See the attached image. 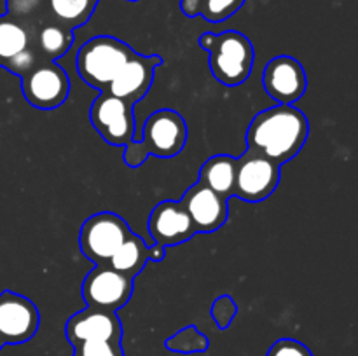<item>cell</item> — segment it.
I'll return each mask as SVG.
<instances>
[{"label":"cell","mask_w":358,"mask_h":356,"mask_svg":"<svg viewBox=\"0 0 358 356\" xmlns=\"http://www.w3.org/2000/svg\"><path fill=\"white\" fill-rule=\"evenodd\" d=\"M310 133L308 117L294 105L266 108L252 119L247 131V150L283 164L296 157Z\"/></svg>","instance_id":"1"},{"label":"cell","mask_w":358,"mask_h":356,"mask_svg":"<svg viewBox=\"0 0 358 356\" xmlns=\"http://www.w3.org/2000/svg\"><path fill=\"white\" fill-rule=\"evenodd\" d=\"M187 142V124L177 110L163 108L150 115L142 129L138 142L126 145L124 159L128 166H142L147 156L175 157L184 150Z\"/></svg>","instance_id":"2"},{"label":"cell","mask_w":358,"mask_h":356,"mask_svg":"<svg viewBox=\"0 0 358 356\" xmlns=\"http://www.w3.org/2000/svg\"><path fill=\"white\" fill-rule=\"evenodd\" d=\"M199 45L210 52V70L224 86H240L254 68V45L250 38L234 30L203 34Z\"/></svg>","instance_id":"3"},{"label":"cell","mask_w":358,"mask_h":356,"mask_svg":"<svg viewBox=\"0 0 358 356\" xmlns=\"http://www.w3.org/2000/svg\"><path fill=\"white\" fill-rule=\"evenodd\" d=\"M133 54L135 51L119 38L98 35L90 38L77 52V73L86 84L105 91Z\"/></svg>","instance_id":"4"},{"label":"cell","mask_w":358,"mask_h":356,"mask_svg":"<svg viewBox=\"0 0 358 356\" xmlns=\"http://www.w3.org/2000/svg\"><path fill=\"white\" fill-rule=\"evenodd\" d=\"M131 234L128 222L117 213L100 212L91 215L80 227V251L96 265L108 264Z\"/></svg>","instance_id":"5"},{"label":"cell","mask_w":358,"mask_h":356,"mask_svg":"<svg viewBox=\"0 0 358 356\" xmlns=\"http://www.w3.org/2000/svg\"><path fill=\"white\" fill-rule=\"evenodd\" d=\"M282 164L262 154L247 150L236 159L234 195L248 202L268 199L280 184Z\"/></svg>","instance_id":"6"},{"label":"cell","mask_w":358,"mask_h":356,"mask_svg":"<svg viewBox=\"0 0 358 356\" xmlns=\"http://www.w3.org/2000/svg\"><path fill=\"white\" fill-rule=\"evenodd\" d=\"M90 119L101 138L112 145L126 147L135 138V119H133L131 101L112 96L103 91L91 105Z\"/></svg>","instance_id":"7"},{"label":"cell","mask_w":358,"mask_h":356,"mask_svg":"<svg viewBox=\"0 0 358 356\" xmlns=\"http://www.w3.org/2000/svg\"><path fill=\"white\" fill-rule=\"evenodd\" d=\"M21 89L31 107L52 110L69 98L70 80L62 66L51 59H42L34 70L21 77Z\"/></svg>","instance_id":"8"},{"label":"cell","mask_w":358,"mask_h":356,"mask_svg":"<svg viewBox=\"0 0 358 356\" xmlns=\"http://www.w3.org/2000/svg\"><path fill=\"white\" fill-rule=\"evenodd\" d=\"M133 293V278L121 274L108 264L96 265L83 283V297L87 307L117 311L128 304Z\"/></svg>","instance_id":"9"},{"label":"cell","mask_w":358,"mask_h":356,"mask_svg":"<svg viewBox=\"0 0 358 356\" xmlns=\"http://www.w3.org/2000/svg\"><path fill=\"white\" fill-rule=\"evenodd\" d=\"M41 314L37 306L10 290L0 293V337L6 344H23L38 330Z\"/></svg>","instance_id":"10"},{"label":"cell","mask_w":358,"mask_h":356,"mask_svg":"<svg viewBox=\"0 0 358 356\" xmlns=\"http://www.w3.org/2000/svg\"><path fill=\"white\" fill-rule=\"evenodd\" d=\"M269 96L282 105H292L304 94L308 86L303 65L292 56H276L269 59L262 77Z\"/></svg>","instance_id":"11"},{"label":"cell","mask_w":358,"mask_h":356,"mask_svg":"<svg viewBox=\"0 0 358 356\" xmlns=\"http://www.w3.org/2000/svg\"><path fill=\"white\" fill-rule=\"evenodd\" d=\"M163 63V59L157 54L152 56H142L133 54L128 61L122 65L117 75L114 77L105 93L112 94V96L122 98L126 101H131L133 105L136 101L142 100L150 89L154 80V72L157 66Z\"/></svg>","instance_id":"12"},{"label":"cell","mask_w":358,"mask_h":356,"mask_svg":"<svg viewBox=\"0 0 358 356\" xmlns=\"http://www.w3.org/2000/svg\"><path fill=\"white\" fill-rule=\"evenodd\" d=\"M70 344L86 341H122V323L114 311L86 307L73 314L65 327Z\"/></svg>","instance_id":"13"},{"label":"cell","mask_w":358,"mask_h":356,"mask_svg":"<svg viewBox=\"0 0 358 356\" xmlns=\"http://www.w3.org/2000/svg\"><path fill=\"white\" fill-rule=\"evenodd\" d=\"M149 232L163 246H173L189 241L198 234L191 216L180 201H161L149 216Z\"/></svg>","instance_id":"14"},{"label":"cell","mask_w":358,"mask_h":356,"mask_svg":"<svg viewBox=\"0 0 358 356\" xmlns=\"http://www.w3.org/2000/svg\"><path fill=\"white\" fill-rule=\"evenodd\" d=\"M180 205L189 213L198 232H213L227 222V199L199 181L184 192Z\"/></svg>","instance_id":"15"},{"label":"cell","mask_w":358,"mask_h":356,"mask_svg":"<svg viewBox=\"0 0 358 356\" xmlns=\"http://www.w3.org/2000/svg\"><path fill=\"white\" fill-rule=\"evenodd\" d=\"M199 184L229 199L231 195H234V184H236V159L226 154L210 157L199 171Z\"/></svg>","instance_id":"16"},{"label":"cell","mask_w":358,"mask_h":356,"mask_svg":"<svg viewBox=\"0 0 358 356\" xmlns=\"http://www.w3.org/2000/svg\"><path fill=\"white\" fill-rule=\"evenodd\" d=\"M73 44V30L63 27L58 21L51 20L44 21L41 27L35 30L31 45L38 51V54L44 59H58L65 54Z\"/></svg>","instance_id":"17"},{"label":"cell","mask_w":358,"mask_h":356,"mask_svg":"<svg viewBox=\"0 0 358 356\" xmlns=\"http://www.w3.org/2000/svg\"><path fill=\"white\" fill-rule=\"evenodd\" d=\"M31 45V31L16 17L0 16V66L7 63Z\"/></svg>","instance_id":"18"},{"label":"cell","mask_w":358,"mask_h":356,"mask_svg":"<svg viewBox=\"0 0 358 356\" xmlns=\"http://www.w3.org/2000/svg\"><path fill=\"white\" fill-rule=\"evenodd\" d=\"M147 260H149V246H147L142 237L131 234L121 244V248L112 255L108 265L117 272H121V274L135 279V276H138L143 271Z\"/></svg>","instance_id":"19"},{"label":"cell","mask_w":358,"mask_h":356,"mask_svg":"<svg viewBox=\"0 0 358 356\" xmlns=\"http://www.w3.org/2000/svg\"><path fill=\"white\" fill-rule=\"evenodd\" d=\"M98 2L100 0H45L52 20L70 30L86 24Z\"/></svg>","instance_id":"20"},{"label":"cell","mask_w":358,"mask_h":356,"mask_svg":"<svg viewBox=\"0 0 358 356\" xmlns=\"http://www.w3.org/2000/svg\"><path fill=\"white\" fill-rule=\"evenodd\" d=\"M166 348L177 353H199L208 349V339L199 334L196 327L178 332L166 341Z\"/></svg>","instance_id":"21"},{"label":"cell","mask_w":358,"mask_h":356,"mask_svg":"<svg viewBox=\"0 0 358 356\" xmlns=\"http://www.w3.org/2000/svg\"><path fill=\"white\" fill-rule=\"evenodd\" d=\"M73 356H124L121 342L86 341L73 344Z\"/></svg>","instance_id":"22"},{"label":"cell","mask_w":358,"mask_h":356,"mask_svg":"<svg viewBox=\"0 0 358 356\" xmlns=\"http://www.w3.org/2000/svg\"><path fill=\"white\" fill-rule=\"evenodd\" d=\"M268 356H313V353L296 339H280L269 348Z\"/></svg>","instance_id":"23"},{"label":"cell","mask_w":358,"mask_h":356,"mask_svg":"<svg viewBox=\"0 0 358 356\" xmlns=\"http://www.w3.org/2000/svg\"><path fill=\"white\" fill-rule=\"evenodd\" d=\"M212 313L217 325H219L220 328H227L229 327L231 320L234 318V314H236V306H234L233 300H231L229 297H222V299H219L215 302Z\"/></svg>","instance_id":"24"},{"label":"cell","mask_w":358,"mask_h":356,"mask_svg":"<svg viewBox=\"0 0 358 356\" xmlns=\"http://www.w3.org/2000/svg\"><path fill=\"white\" fill-rule=\"evenodd\" d=\"M164 255H166V251H164V246H163V244L156 243V246L149 248V258H150V260L159 262V260H163Z\"/></svg>","instance_id":"25"},{"label":"cell","mask_w":358,"mask_h":356,"mask_svg":"<svg viewBox=\"0 0 358 356\" xmlns=\"http://www.w3.org/2000/svg\"><path fill=\"white\" fill-rule=\"evenodd\" d=\"M3 346H6V342H3V339H2V337H0V349H2V348H3Z\"/></svg>","instance_id":"26"},{"label":"cell","mask_w":358,"mask_h":356,"mask_svg":"<svg viewBox=\"0 0 358 356\" xmlns=\"http://www.w3.org/2000/svg\"><path fill=\"white\" fill-rule=\"evenodd\" d=\"M129 2H136V0H129Z\"/></svg>","instance_id":"27"}]
</instances>
